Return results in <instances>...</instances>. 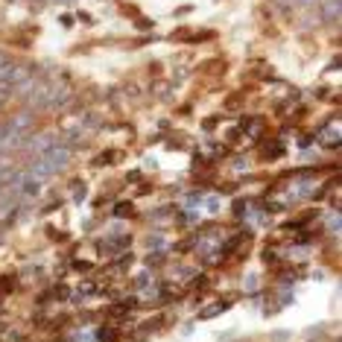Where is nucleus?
<instances>
[{
	"mask_svg": "<svg viewBox=\"0 0 342 342\" xmlns=\"http://www.w3.org/2000/svg\"><path fill=\"white\" fill-rule=\"evenodd\" d=\"M53 296H56V299H70V287H67V284H64V287H61V284H59V287H56V293H53Z\"/></svg>",
	"mask_w": 342,
	"mask_h": 342,
	"instance_id": "9b49d317",
	"label": "nucleus"
},
{
	"mask_svg": "<svg viewBox=\"0 0 342 342\" xmlns=\"http://www.w3.org/2000/svg\"><path fill=\"white\" fill-rule=\"evenodd\" d=\"M281 155H284V143H281V141L263 143V158H281Z\"/></svg>",
	"mask_w": 342,
	"mask_h": 342,
	"instance_id": "20e7f679",
	"label": "nucleus"
},
{
	"mask_svg": "<svg viewBox=\"0 0 342 342\" xmlns=\"http://www.w3.org/2000/svg\"><path fill=\"white\" fill-rule=\"evenodd\" d=\"M73 269H76V272H88V269H91V263H88V261H76V263H73Z\"/></svg>",
	"mask_w": 342,
	"mask_h": 342,
	"instance_id": "ddd939ff",
	"label": "nucleus"
},
{
	"mask_svg": "<svg viewBox=\"0 0 342 342\" xmlns=\"http://www.w3.org/2000/svg\"><path fill=\"white\" fill-rule=\"evenodd\" d=\"M9 173H12V167H9L6 161H0V187H6V181H9Z\"/></svg>",
	"mask_w": 342,
	"mask_h": 342,
	"instance_id": "9d476101",
	"label": "nucleus"
},
{
	"mask_svg": "<svg viewBox=\"0 0 342 342\" xmlns=\"http://www.w3.org/2000/svg\"><path fill=\"white\" fill-rule=\"evenodd\" d=\"M132 211H135V208H132V205H129V202H120V205H117V208H114V217H129V214H132Z\"/></svg>",
	"mask_w": 342,
	"mask_h": 342,
	"instance_id": "1a4fd4ad",
	"label": "nucleus"
},
{
	"mask_svg": "<svg viewBox=\"0 0 342 342\" xmlns=\"http://www.w3.org/2000/svg\"><path fill=\"white\" fill-rule=\"evenodd\" d=\"M228 304H231V302H217V304H211V307H205V310L199 313V319H217V316H220V313H222V310H225Z\"/></svg>",
	"mask_w": 342,
	"mask_h": 342,
	"instance_id": "39448f33",
	"label": "nucleus"
},
{
	"mask_svg": "<svg viewBox=\"0 0 342 342\" xmlns=\"http://www.w3.org/2000/svg\"><path fill=\"white\" fill-rule=\"evenodd\" d=\"M108 161H114V155H111V152H102V155H97V158H94V164H108Z\"/></svg>",
	"mask_w": 342,
	"mask_h": 342,
	"instance_id": "f8f14e48",
	"label": "nucleus"
},
{
	"mask_svg": "<svg viewBox=\"0 0 342 342\" xmlns=\"http://www.w3.org/2000/svg\"><path fill=\"white\" fill-rule=\"evenodd\" d=\"M261 129H263V120L261 117H246L243 120V135H261Z\"/></svg>",
	"mask_w": 342,
	"mask_h": 342,
	"instance_id": "7ed1b4c3",
	"label": "nucleus"
},
{
	"mask_svg": "<svg viewBox=\"0 0 342 342\" xmlns=\"http://www.w3.org/2000/svg\"><path fill=\"white\" fill-rule=\"evenodd\" d=\"M158 328H161V319L155 316V319H149V322H143V325L138 328V334L143 337V334H152V331H158Z\"/></svg>",
	"mask_w": 342,
	"mask_h": 342,
	"instance_id": "0eeeda50",
	"label": "nucleus"
},
{
	"mask_svg": "<svg viewBox=\"0 0 342 342\" xmlns=\"http://www.w3.org/2000/svg\"><path fill=\"white\" fill-rule=\"evenodd\" d=\"M53 141H56V138H53V135H47V132H44V135H32V138L23 143V152H26V155H32V158H38V155H44V152L53 146Z\"/></svg>",
	"mask_w": 342,
	"mask_h": 342,
	"instance_id": "f257e3e1",
	"label": "nucleus"
},
{
	"mask_svg": "<svg viewBox=\"0 0 342 342\" xmlns=\"http://www.w3.org/2000/svg\"><path fill=\"white\" fill-rule=\"evenodd\" d=\"M94 293H97V287H94V284H88V281H85V284H82V287H79V293H76V296H73V299H76V302H82V299H91V296H94Z\"/></svg>",
	"mask_w": 342,
	"mask_h": 342,
	"instance_id": "423d86ee",
	"label": "nucleus"
},
{
	"mask_svg": "<svg viewBox=\"0 0 342 342\" xmlns=\"http://www.w3.org/2000/svg\"><path fill=\"white\" fill-rule=\"evenodd\" d=\"M243 211H246V205L243 202H234V217H243Z\"/></svg>",
	"mask_w": 342,
	"mask_h": 342,
	"instance_id": "4468645a",
	"label": "nucleus"
},
{
	"mask_svg": "<svg viewBox=\"0 0 342 342\" xmlns=\"http://www.w3.org/2000/svg\"><path fill=\"white\" fill-rule=\"evenodd\" d=\"M117 337H120L117 328H100V337H97V340L100 342H117Z\"/></svg>",
	"mask_w": 342,
	"mask_h": 342,
	"instance_id": "6e6552de",
	"label": "nucleus"
},
{
	"mask_svg": "<svg viewBox=\"0 0 342 342\" xmlns=\"http://www.w3.org/2000/svg\"><path fill=\"white\" fill-rule=\"evenodd\" d=\"M337 18H340V0H328V3L322 6V20L334 23Z\"/></svg>",
	"mask_w": 342,
	"mask_h": 342,
	"instance_id": "f03ea898",
	"label": "nucleus"
}]
</instances>
